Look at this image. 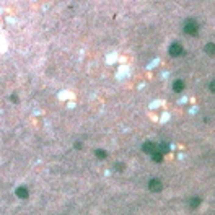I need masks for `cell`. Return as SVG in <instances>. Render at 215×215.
<instances>
[{"mask_svg": "<svg viewBox=\"0 0 215 215\" xmlns=\"http://www.w3.org/2000/svg\"><path fill=\"white\" fill-rule=\"evenodd\" d=\"M197 30H199V25L194 20H189L188 23H186V33H189V34H195Z\"/></svg>", "mask_w": 215, "mask_h": 215, "instance_id": "obj_1", "label": "cell"}]
</instances>
